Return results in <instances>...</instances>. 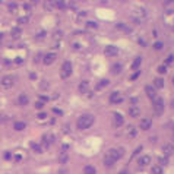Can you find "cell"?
I'll return each mask as SVG.
<instances>
[{
    "label": "cell",
    "instance_id": "obj_32",
    "mask_svg": "<svg viewBox=\"0 0 174 174\" xmlns=\"http://www.w3.org/2000/svg\"><path fill=\"white\" fill-rule=\"evenodd\" d=\"M54 5H56L59 9H64V8H66V3H64V2H56Z\"/></svg>",
    "mask_w": 174,
    "mask_h": 174
},
{
    "label": "cell",
    "instance_id": "obj_47",
    "mask_svg": "<svg viewBox=\"0 0 174 174\" xmlns=\"http://www.w3.org/2000/svg\"><path fill=\"white\" fill-rule=\"evenodd\" d=\"M24 9H27V10L31 9V5H29V3H25V5H24Z\"/></svg>",
    "mask_w": 174,
    "mask_h": 174
},
{
    "label": "cell",
    "instance_id": "obj_3",
    "mask_svg": "<svg viewBox=\"0 0 174 174\" xmlns=\"http://www.w3.org/2000/svg\"><path fill=\"white\" fill-rule=\"evenodd\" d=\"M13 83H15V78L10 76V75L2 78V80H0V86H2L3 89H10L12 86H13Z\"/></svg>",
    "mask_w": 174,
    "mask_h": 174
},
{
    "label": "cell",
    "instance_id": "obj_42",
    "mask_svg": "<svg viewBox=\"0 0 174 174\" xmlns=\"http://www.w3.org/2000/svg\"><path fill=\"white\" fill-rule=\"evenodd\" d=\"M139 75H140V73H139V72H136L135 75H132V78H130V79H132V80H135V79H138V78H139Z\"/></svg>",
    "mask_w": 174,
    "mask_h": 174
},
{
    "label": "cell",
    "instance_id": "obj_24",
    "mask_svg": "<svg viewBox=\"0 0 174 174\" xmlns=\"http://www.w3.org/2000/svg\"><path fill=\"white\" fill-rule=\"evenodd\" d=\"M154 85H155V88L161 89V88H162V86H164V80H162L161 78H157V79L154 80Z\"/></svg>",
    "mask_w": 174,
    "mask_h": 174
},
{
    "label": "cell",
    "instance_id": "obj_29",
    "mask_svg": "<svg viewBox=\"0 0 174 174\" xmlns=\"http://www.w3.org/2000/svg\"><path fill=\"white\" fill-rule=\"evenodd\" d=\"M158 162H159V167H161V165H165V164H168V158H167V157H159V158H158Z\"/></svg>",
    "mask_w": 174,
    "mask_h": 174
},
{
    "label": "cell",
    "instance_id": "obj_9",
    "mask_svg": "<svg viewBox=\"0 0 174 174\" xmlns=\"http://www.w3.org/2000/svg\"><path fill=\"white\" fill-rule=\"evenodd\" d=\"M56 59H57V54H54V53H48V54H45V56H44L43 61H44V64H45V66H50L51 63H54V61H56Z\"/></svg>",
    "mask_w": 174,
    "mask_h": 174
},
{
    "label": "cell",
    "instance_id": "obj_18",
    "mask_svg": "<svg viewBox=\"0 0 174 174\" xmlns=\"http://www.w3.org/2000/svg\"><path fill=\"white\" fill-rule=\"evenodd\" d=\"M116 28L117 29H120V31H123V32H126V34H129L132 29H130V27H127V25H124V24H117L116 25Z\"/></svg>",
    "mask_w": 174,
    "mask_h": 174
},
{
    "label": "cell",
    "instance_id": "obj_41",
    "mask_svg": "<svg viewBox=\"0 0 174 174\" xmlns=\"http://www.w3.org/2000/svg\"><path fill=\"white\" fill-rule=\"evenodd\" d=\"M3 157H5V159H6V161H9V159L12 158V154H10V152H5V155H3Z\"/></svg>",
    "mask_w": 174,
    "mask_h": 174
},
{
    "label": "cell",
    "instance_id": "obj_36",
    "mask_svg": "<svg viewBox=\"0 0 174 174\" xmlns=\"http://www.w3.org/2000/svg\"><path fill=\"white\" fill-rule=\"evenodd\" d=\"M129 135H130V138H136V135H138V132H136L135 129H130V130H129Z\"/></svg>",
    "mask_w": 174,
    "mask_h": 174
},
{
    "label": "cell",
    "instance_id": "obj_27",
    "mask_svg": "<svg viewBox=\"0 0 174 174\" xmlns=\"http://www.w3.org/2000/svg\"><path fill=\"white\" fill-rule=\"evenodd\" d=\"M140 63H142V59H140V57H136V59H135V61L132 63V69H139Z\"/></svg>",
    "mask_w": 174,
    "mask_h": 174
},
{
    "label": "cell",
    "instance_id": "obj_52",
    "mask_svg": "<svg viewBox=\"0 0 174 174\" xmlns=\"http://www.w3.org/2000/svg\"><path fill=\"white\" fill-rule=\"evenodd\" d=\"M15 159H16V161H21L22 157H21V155H15Z\"/></svg>",
    "mask_w": 174,
    "mask_h": 174
},
{
    "label": "cell",
    "instance_id": "obj_14",
    "mask_svg": "<svg viewBox=\"0 0 174 174\" xmlns=\"http://www.w3.org/2000/svg\"><path fill=\"white\" fill-rule=\"evenodd\" d=\"M162 151H164V154H165V155H171V154L174 152V146H173L171 143H164Z\"/></svg>",
    "mask_w": 174,
    "mask_h": 174
},
{
    "label": "cell",
    "instance_id": "obj_55",
    "mask_svg": "<svg viewBox=\"0 0 174 174\" xmlns=\"http://www.w3.org/2000/svg\"><path fill=\"white\" fill-rule=\"evenodd\" d=\"M119 174H127V171H126V170H122V171H119Z\"/></svg>",
    "mask_w": 174,
    "mask_h": 174
},
{
    "label": "cell",
    "instance_id": "obj_35",
    "mask_svg": "<svg viewBox=\"0 0 174 174\" xmlns=\"http://www.w3.org/2000/svg\"><path fill=\"white\" fill-rule=\"evenodd\" d=\"M162 47H164V44H162L161 41H157V43H155V48H157V50H161Z\"/></svg>",
    "mask_w": 174,
    "mask_h": 174
},
{
    "label": "cell",
    "instance_id": "obj_5",
    "mask_svg": "<svg viewBox=\"0 0 174 174\" xmlns=\"http://www.w3.org/2000/svg\"><path fill=\"white\" fill-rule=\"evenodd\" d=\"M132 15H133V19H136V21L139 22L140 19H143V18L146 16V12H145V9H143V8H140V6H136V8H133V10H132Z\"/></svg>",
    "mask_w": 174,
    "mask_h": 174
},
{
    "label": "cell",
    "instance_id": "obj_26",
    "mask_svg": "<svg viewBox=\"0 0 174 174\" xmlns=\"http://www.w3.org/2000/svg\"><path fill=\"white\" fill-rule=\"evenodd\" d=\"M13 129H15V130H24V129H25V123H24V122H16V123L13 124Z\"/></svg>",
    "mask_w": 174,
    "mask_h": 174
},
{
    "label": "cell",
    "instance_id": "obj_19",
    "mask_svg": "<svg viewBox=\"0 0 174 174\" xmlns=\"http://www.w3.org/2000/svg\"><path fill=\"white\" fill-rule=\"evenodd\" d=\"M28 95H25V94H22V95H19V98H18V103L21 104V106H27L28 104Z\"/></svg>",
    "mask_w": 174,
    "mask_h": 174
},
{
    "label": "cell",
    "instance_id": "obj_53",
    "mask_svg": "<svg viewBox=\"0 0 174 174\" xmlns=\"http://www.w3.org/2000/svg\"><path fill=\"white\" fill-rule=\"evenodd\" d=\"M67 148H69L67 145H63V146H61V151H67Z\"/></svg>",
    "mask_w": 174,
    "mask_h": 174
},
{
    "label": "cell",
    "instance_id": "obj_28",
    "mask_svg": "<svg viewBox=\"0 0 174 174\" xmlns=\"http://www.w3.org/2000/svg\"><path fill=\"white\" fill-rule=\"evenodd\" d=\"M114 162H116L114 159H111L110 157H107V155H106V158H104V164H106L107 167H110V165H113Z\"/></svg>",
    "mask_w": 174,
    "mask_h": 174
},
{
    "label": "cell",
    "instance_id": "obj_21",
    "mask_svg": "<svg viewBox=\"0 0 174 174\" xmlns=\"http://www.w3.org/2000/svg\"><path fill=\"white\" fill-rule=\"evenodd\" d=\"M21 34H22V31H21V28H13L12 29V32H10V35H12V38H19L21 37Z\"/></svg>",
    "mask_w": 174,
    "mask_h": 174
},
{
    "label": "cell",
    "instance_id": "obj_43",
    "mask_svg": "<svg viewBox=\"0 0 174 174\" xmlns=\"http://www.w3.org/2000/svg\"><path fill=\"white\" fill-rule=\"evenodd\" d=\"M37 117H38V119H45V117H47V114H45V113H38V116H37Z\"/></svg>",
    "mask_w": 174,
    "mask_h": 174
},
{
    "label": "cell",
    "instance_id": "obj_20",
    "mask_svg": "<svg viewBox=\"0 0 174 174\" xmlns=\"http://www.w3.org/2000/svg\"><path fill=\"white\" fill-rule=\"evenodd\" d=\"M108 83H110V80H108V79H103V80H101L100 83H97V86H95V89H97V91H100L101 88H104V86H107Z\"/></svg>",
    "mask_w": 174,
    "mask_h": 174
},
{
    "label": "cell",
    "instance_id": "obj_44",
    "mask_svg": "<svg viewBox=\"0 0 174 174\" xmlns=\"http://www.w3.org/2000/svg\"><path fill=\"white\" fill-rule=\"evenodd\" d=\"M44 35H45V32H44V31H41V32H38V34H37V38H43Z\"/></svg>",
    "mask_w": 174,
    "mask_h": 174
},
{
    "label": "cell",
    "instance_id": "obj_8",
    "mask_svg": "<svg viewBox=\"0 0 174 174\" xmlns=\"http://www.w3.org/2000/svg\"><path fill=\"white\" fill-rule=\"evenodd\" d=\"M54 139H56V138H54V135H51V133L44 135V136H43V146H44V148H48V146L54 142Z\"/></svg>",
    "mask_w": 174,
    "mask_h": 174
},
{
    "label": "cell",
    "instance_id": "obj_2",
    "mask_svg": "<svg viewBox=\"0 0 174 174\" xmlns=\"http://www.w3.org/2000/svg\"><path fill=\"white\" fill-rule=\"evenodd\" d=\"M123 155H124V149H123V148H113V149H110V151L107 152V157H110V158L114 159V161L120 159Z\"/></svg>",
    "mask_w": 174,
    "mask_h": 174
},
{
    "label": "cell",
    "instance_id": "obj_31",
    "mask_svg": "<svg viewBox=\"0 0 174 174\" xmlns=\"http://www.w3.org/2000/svg\"><path fill=\"white\" fill-rule=\"evenodd\" d=\"M31 148H32V151H35V152H43V149H41V146H40L38 143H32Z\"/></svg>",
    "mask_w": 174,
    "mask_h": 174
},
{
    "label": "cell",
    "instance_id": "obj_12",
    "mask_svg": "<svg viewBox=\"0 0 174 174\" xmlns=\"http://www.w3.org/2000/svg\"><path fill=\"white\" fill-rule=\"evenodd\" d=\"M122 101H123V97H122L120 92H113V94L110 95V103L119 104V103H122Z\"/></svg>",
    "mask_w": 174,
    "mask_h": 174
},
{
    "label": "cell",
    "instance_id": "obj_54",
    "mask_svg": "<svg viewBox=\"0 0 174 174\" xmlns=\"http://www.w3.org/2000/svg\"><path fill=\"white\" fill-rule=\"evenodd\" d=\"M170 61H173V56H170V57L167 59V63H170Z\"/></svg>",
    "mask_w": 174,
    "mask_h": 174
},
{
    "label": "cell",
    "instance_id": "obj_4",
    "mask_svg": "<svg viewBox=\"0 0 174 174\" xmlns=\"http://www.w3.org/2000/svg\"><path fill=\"white\" fill-rule=\"evenodd\" d=\"M72 75V63L70 61H64L63 64H61V69H60V76L63 78V79H66V78H69Z\"/></svg>",
    "mask_w": 174,
    "mask_h": 174
},
{
    "label": "cell",
    "instance_id": "obj_39",
    "mask_svg": "<svg viewBox=\"0 0 174 174\" xmlns=\"http://www.w3.org/2000/svg\"><path fill=\"white\" fill-rule=\"evenodd\" d=\"M158 72H159V73H165V72H167V67H165V66H159V67H158Z\"/></svg>",
    "mask_w": 174,
    "mask_h": 174
},
{
    "label": "cell",
    "instance_id": "obj_11",
    "mask_svg": "<svg viewBox=\"0 0 174 174\" xmlns=\"http://www.w3.org/2000/svg\"><path fill=\"white\" fill-rule=\"evenodd\" d=\"M145 92H146V95H148L151 100H155V98H157V89L154 88V86H151V85L145 86Z\"/></svg>",
    "mask_w": 174,
    "mask_h": 174
},
{
    "label": "cell",
    "instance_id": "obj_22",
    "mask_svg": "<svg viewBox=\"0 0 174 174\" xmlns=\"http://www.w3.org/2000/svg\"><path fill=\"white\" fill-rule=\"evenodd\" d=\"M67 161H69L67 154H66V152H61V154L59 155V162H60V164H66Z\"/></svg>",
    "mask_w": 174,
    "mask_h": 174
},
{
    "label": "cell",
    "instance_id": "obj_37",
    "mask_svg": "<svg viewBox=\"0 0 174 174\" xmlns=\"http://www.w3.org/2000/svg\"><path fill=\"white\" fill-rule=\"evenodd\" d=\"M86 27H88V28H97L98 25L95 22H86Z\"/></svg>",
    "mask_w": 174,
    "mask_h": 174
},
{
    "label": "cell",
    "instance_id": "obj_33",
    "mask_svg": "<svg viewBox=\"0 0 174 174\" xmlns=\"http://www.w3.org/2000/svg\"><path fill=\"white\" fill-rule=\"evenodd\" d=\"M140 151H142V146H138V148H136V151H135V152L132 154V159H133V158H135V157H136V155H138V154L140 152Z\"/></svg>",
    "mask_w": 174,
    "mask_h": 174
},
{
    "label": "cell",
    "instance_id": "obj_57",
    "mask_svg": "<svg viewBox=\"0 0 174 174\" xmlns=\"http://www.w3.org/2000/svg\"><path fill=\"white\" fill-rule=\"evenodd\" d=\"M173 83H174V76H173Z\"/></svg>",
    "mask_w": 174,
    "mask_h": 174
},
{
    "label": "cell",
    "instance_id": "obj_13",
    "mask_svg": "<svg viewBox=\"0 0 174 174\" xmlns=\"http://www.w3.org/2000/svg\"><path fill=\"white\" fill-rule=\"evenodd\" d=\"M149 162H151V157H149V155H143V157H140V158L138 159V164H139L140 167L148 165Z\"/></svg>",
    "mask_w": 174,
    "mask_h": 174
},
{
    "label": "cell",
    "instance_id": "obj_38",
    "mask_svg": "<svg viewBox=\"0 0 174 174\" xmlns=\"http://www.w3.org/2000/svg\"><path fill=\"white\" fill-rule=\"evenodd\" d=\"M27 22H28V18H27V16L19 18V24H27Z\"/></svg>",
    "mask_w": 174,
    "mask_h": 174
},
{
    "label": "cell",
    "instance_id": "obj_7",
    "mask_svg": "<svg viewBox=\"0 0 174 174\" xmlns=\"http://www.w3.org/2000/svg\"><path fill=\"white\" fill-rule=\"evenodd\" d=\"M104 54H106V56H108V57H114V56H117V54H119V48H117V47H114V45H107V47H106V50H104Z\"/></svg>",
    "mask_w": 174,
    "mask_h": 174
},
{
    "label": "cell",
    "instance_id": "obj_17",
    "mask_svg": "<svg viewBox=\"0 0 174 174\" xmlns=\"http://www.w3.org/2000/svg\"><path fill=\"white\" fill-rule=\"evenodd\" d=\"M86 91H88V82H86V80H82V82L79 83V92L85 94Z\"/></svg>",
    "mask_w": 174,
    "mask_h": 174
},
{
    "label": "cell",
    "instance_id": "obj_6",
    "mask_svg": "<svg viewBox=\"0 0 174 174\" xmlns=\"http://www.w3.org/2000/svg\"><path fill=\"white\" fill-rule=\"evenodd\" d=\"M154 111L157 116H161L164 113V100L162 98H155L154 101Z\"/></svg>",
    "mask_w": 174,
    "mask_h": 174
},
{
    "label": "cell",
    "instance_id": "obj_49",
    "mask_svg": "<svg viewBox=\"0 0 174 174\" xmlns=\"http://www.w3.org/2000/svg\"><path fill=\"white\" fill-rule=\"evenodd\" d=\"M66 173H67V170H66V168H61V170H60V173H59V174H66Z\"/></svg>",
    "mask_w": 174,
    "mask_h": 174
},
{
    "label": "cell",
    "instance_id": "obj_48",
    "mask_svg": "<svg viewBox=\"0 0 174 174\" xmlns=\"http://www.w3.org/2000/svg\"><path fill=\"white\" fill-rule=\"evenodd\" d=\"M15 63H16V64H21V63H22V59H19V57H18V59L15 60Z\"/></svg>",
    "mask_w": 174,
    "mask_h": 174
},
{
    "label": "cell",
    "instance_id": "obj_51",
    "mask_svg": "<svg viewBox=\"0 0 174 174\" xmlns=\"http://www.w3.org/2000/svg\"><path fill=\"white\" fill-rule=\"evenodd\" d=\"M130 103H132V104H136V103H138V98H132Z\"/></svg>",
    "mask_w": 174,
    "mask_h": 174
},
{
    "label": "cell",
    "instance_id": "obj_40",
    "mask_svg": "<svg viewBox=\"0 0 174 174\" xmlns=\"http://www.w3.org/2000/svg\"><path fill=\"white\" fill-rule=\"evenodd\" d=\"M53 113H54V114H57V116H61V114H63V111H61V110H59V108H53Z\"/></svg>",
    "mask_w": 174,
    "mask_h": 174
},
{
    "label": "cell",
    "instance_id": "obj_45",
    "mask_svg": "<svg viewBox=\"0 0 174 174\" xmlns=\"http://www.w3.org/2000/svg\"><path fill=\"white\" fill-rule=\"evenodd\" d=\"M40 100H41V103H45V101H48V97H44V95H41V97H40Z\"/></svg>",
    "mask_w": 174,
    "mask_h": 174
},
{
    "label": "cell",
    "instance_id": "obj_46",
    "mask_svg": "<svg viewBox=\"0 0 174 174\" xmlns=\"http://www.w3.org/2000/svg\"><path fill=\"white\" fill-rule=\"evenodd\" d=\"M43 106H44V103H41V101H38V103L35 104V107H37V108H41Z\"/></svg>",
    "mask_w": 174,
    "mask_h": 174
},
{
    "label": "cell",
    "instance_id": "obj_30",
    "mask_svg": "<svg viewBox=\"0 0 174 174\" xmlns=\"http://www.w3.org/2000/svg\"><path fill=\"white\" fill-rule=\"evenodd\" d=\"M152 173L154 174H162V168L159 165H155V167H152Z\"/></svg>",
    "mask_w": 174,
    "mask_h": 174
},
{
    "label": "cell",
    "instance_id": "obj_1",
    "mask_svg": "<svg viewBox=\"0 0 174 174\" xmlns=\"http://www.w3.org/2000/svg\"><path fill=\"white\" fill-rule=\"evenodd\" d=\"M94 122H95V119H94L92 114H83V116H80L78 119L76 126H78L79 130H85V129H89L94 124Z\"/></svg>",
    "mask_w": 174,
    "mask_h": 174
},
{
    "label": "cell",
    "instance_id": "obj_25",
    "mask_svg": "<svg viewBox=\"0 0 174 174\" xmlns=\"http://www.w3.org/2000/svg\"><path fill=\"white\" fill-rule=\"evenodd\" d=\"M129 114H130L132 117H138V116H139V108H138V107H130Z\"/></svg>",
    "mask_w": 174,
    "mask_h": 174
},
{
    "label": "cell",
    "instance_id": "obj_34",
    "mask_svg": "<svg viewBox=\"0 0 174 174\" xmlns=\"http://www.w3.org/2000/svg\"><path fill=\"white\" fill-rule=\"evenodd\" d=\"M16 10V3H10L9 5V12H15Z\"/></svg>",
    "mask_w": 174,
    "mask_h": 174
},
{
    "label": "cell",
    "instance_id": "obj_15",
    "mask_svg": "<svg viewBox=\"0 0 174 174\" xmlns=\"http://www.w3.org/2000/svg\"><path fill=\"white\" fill-rule=\"evenodd\" d=\"M139 127H140L142 130H148V129L151 127V120H149V119H143V120L140 122Z\"/></svg>",
    "mask_w": 174,
    "mask_h": 174
},
{
    "label": "cell",
    "instance_id": "obj_50",
    "mask_svg": "<svg viewBox=\"0 0 174 174\" xmlns=\"http://www.w3.org/2000/svg\"><path fill=\"white\" fill-rule=\"evenodd\" d=\"M139 44H140V45H146V43H145V41H143V40H142V38H140V40H139Z\"/></svg>",
    "mask_w": 174,
    "mask_h": 174
},
{
    "label": "cell",
    "instance_id": "obj_16",
    "mask_svg": "<svg viewBox=\"0 0 174 174\" xmlns=\"http://www.w3.org/2000/svg\"><path fill=\"white\" fill-rule=\"evenodd\" d=\"M122 72V64L120 63H114L113 66H111V73L113 75H119Z\"/></svg>",
    "mask_w": 174,
    "mask_h": 174
},
{
    "label": "cell",
    "instance_id": "obj_10",
    "mask_svg": "<svg viewBox=\"0 0 174 174\" xmlns=\"http://www.w3.org/2000/svg\"><path fill=\"white\" fill-rule=\"evenodd\" d=\"M113 123H114V127H120V126L124 123L123 116L119 114V113H114V114H113Z\"/></svg>",
    "mask_w": 174,
    "mask_h": 174
},
{
    "label": "cell",
    "instance_id": "obj_23",
    "mask_svg": "<svg viewBox=\"0 0 174 174\" xmlns=\"http://www.w3.org/2000/svg\"><path fill=\"white\" fill-rule=\"evenodd\" d=\"M83 174H95V168L92 165H86L83 168Z\"/></svg>",
    "mask_w": 174,
    "mask_h": 174
},
{
    "label": "cell",
    "instance_id": "obj_56",
    "mask_svg": "<svg viewBox=\"0 0 174 174\" xmlns=\"http://www.w3.org/2000/svg\"><path fill=\"white\" fill-rule=\"evenodd\" d=\"M2 40H3V34L0 32V43H2Z\"/></svg>",
    "mask_w": 174,
    "mask_h": 174
}]
</instances>
